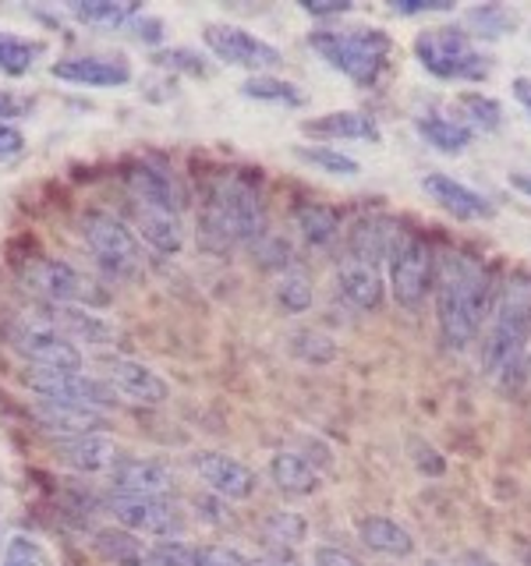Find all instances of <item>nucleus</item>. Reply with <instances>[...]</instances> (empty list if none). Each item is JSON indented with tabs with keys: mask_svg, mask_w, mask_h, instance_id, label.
<instances>
[{
	"mask_svg": "<svg viewBox=\"0 0 531 566\" xmlns=\"http://www.w3.org/2000/svg\"><path fill=\"white\" fill-rule=\"evenodd\" d=\"M202 40L217 61H223L230 67L256 71V75H262V71H270L283 61L273 43H266V40H259V35L244 32L238 25H206Z\"/></svg>",
	"mask_w": 531,
	"mask_h": 566,
	"instance_id": "nucleus-12",
	"label": "nucleus"
},
{
	"mask_svg": "<svg viewBox=\"0 0 531 566\" xmlns=\"http://www.w3.org/2000/svg\"><path fill=\"white\" fill-rule=\"evenodd\" d=\"M358 538L379 556L404 559V556L415 553V538L407 535V527H400L397 521H389V517H362L358 521Z\"/></svg>",
	"mask_w": 531,
	"mask_h": 566,
	"instance_id": "nucleus-26",
	"label": "nucleus"
},
{
	"mask_svg": "<svg viewBox=\"0 0 531 566\" xmlns=\"http://www.w3.org/2000/svg\"><path fill=\"white\" fill-rule=\"evenodd\" d=\"M418 132L439 153H460V149H468V142H471V128H468V124L454 120V117H436V114L421 117Z\"/></svg>",
	"mask_w": 531,
	"mask_h": 566,
	"instance_id": "nucleus-31",
	"label": "nucleus"
},
{
	"mask_svg": "<svg viewBox=\"0 0 531 566\" xmlns=\"http://www.w3.org/2000/svg\"><path fill=\"white\" fill-rule=\"evenodd\" d=\"M294 223L309 244H330L336 234H341V212H336L333 206H323V202L298 206Z\"/></svg>",
	"mask_w": 531,
	"mask_h": 566,
	"instance_id": "nucleus-29",
	"label": "nucleus"
},
{
	"mask_svg": "<svg viewBox=\"0 0 531 566\" xmlns=\"http://www.w3.org/2000/svg\"><path fill=\"white\" fill-rule=\"evenodd\" d=\"M415 53L421 67L436 78H454V82H482L489 75V61L478 53L471 35L465 29H425L415 40Z\"/></svg>",
	"mask_w": 531,
	"mask_h": 566,
	"instance_id": "nucleus-7",
	"label": "nucleus"
},
{
	"mask_svg": "<svg viewBox=\"0 0 531 566\" xmlns=\"http://www.w3.org/2000/svg\"><path fill=\"white\" fill-rule=\"evenodd\" d=\"M18 276L29 291L40 294L46 305H71V308H103L111 294H106L93 276H85L64 259L50 255H29L18 262Z\"/></svg>",
	"mask_w": 531,
	"mask_h": 566,
	"instance_id": "nucleus-5",
	"label": "nucleus"
},
{
	"mask_svg": "<svg viewBox=\"0 0 531 566\" xmlns=\"http://www.w3.org/2000/svg\"><path fill=\"white\" fill-rule=\"evenodd\" d=\"M262 535L270 538V542H277V545H301L305 542V535H309V524H305V517L301 513H291V510H273L270 517L262 521Z\"/></svg>",
	"mask_w": 531,
	"mask_h": 566,
	"instance_id": "nucleus-33",
	"label": "nucleus"
},
{
	"mask_svg": "<svg viewBox=\"0 0 531 566\" xmlns=\"http://www.w3.org/2000/svg\"><path fill=\"white\" fill-rule=\"evenodd\" d=\"M460 114H465L468 128H482V132H492L496 124H500V103L492 96H482V93H465L457 99ZM460 120V124H465Z\"/></svg>",
	"mask_w": 531,
	"mask_h": 566,
	"instance_id": "nucleus-36",
	"label": "nucleus"
},
{
	"mask_svg": "<svg viewBox=\"0 0 531 566\" xmlns=\"http://www.w3.org/2000/svg\"><path fill=\"white\" fill-rule=\"evenodd\" d=\"M412 447H415V460H418V468L421 471H429V474H442V460L436 457V450L429 447V442H412Z\"/></svg>",
	"mask_w": 531,
	"mask_h": 566,
	"instance_id": "nucleus-45",
	"label": "nucleus"
},
{
	"mask_svg": "<svg viewBox=\"0 0 531 566\" xmlns=\"http://www.w3.org/2000/svg\"><path fill=\"white\" fill-rule=\"evenodd\" d=\"M53 78L67 85H85V88H121L132 82V61L121 53H93V57H64L50 67Z\"/></svg>",
	"mask_w": 531,
	"mask_h": 566,
	"instance_id": "nucleus-15",
	"label": "nucleus"
},
{
	"mask_svg": "<svg viewBox=\"0 0 531 566\" xmlns=\"http://www.w3.org/2000/svg\"><path fill=\"white\" fill-rule=\"evenodd\" d=\"M404 238L407 234L400 230V223L386 220V217H362L347 234V255L362 259L368 265L389 262L397 255V248L404 244Z\"/></svg>",
	"mask_w": 531,
	"mask_h": 566,
	"instance_id": "nucleus-19",
	"label": "nucleus"
},
{
	"mask_svg": "<svg viewBox=\"0 0 531 566\" xmlns=\"http://www.w3.org/2000/svg\"><path fill=\"white\" fill-rule=\"evenodd\" d=\"M111 513L124 531L149 535L156 542H177V538H185V531H188L185 513L170 495H117L114 492Z\"/></svg>",
	"mask_w": 531,
	"mask_h": 566,
	"instance_id": "nucleus-10",
	"label": "nucleus"
},
{
	"mask_svg": "<svg viewBox=\"0 0 531 566\" xmlns=\"http://www.w3.org/2000/svg\"><path fill=\"white\" fill-rule=\"evenodd\" d=\"M156 61L167 64V67H181V71H188V75H209V64L195 50H185V46L156 53Z\"/></svg>",
	"mask_w": 531,
	"mask_h": 566,
	"instance_id": "nucleus-41",
	"label": "nucleus"
},
{
	"mask_svg": "<svg viewBox=\"0 0 531 566\" xmlns=\"http://www.w3.org/2000/svg\"><path fill=\"white\" fill-rule=\"evenodd\" d=\"M106 482L117 495H170L174 492V471L159 460L128 457L124 453L114 471L106 474Z\"/></svg>",
	"mask_w": 531,
	"mask_h": 566,
	"instance_id": "nucleus-17",
	"label": "nucleus"
},
{
	"mask_svg": "<svg viewBox=\"0 0 531 566\" xmlns=\"http://www.w3.org/2000/svg\"><path fill=\"white\" fill-rule=\"evenodd\" d=\"M460 566H500L496 559L482 556V553H465V559H460Z\"/></svg>",
	"mask_w": 531,
	"mask_h": 566,
	"instance_id": "nucleus-49",
	"label": "nucleus"
},
{
	"mask_svg": "<svg viewBox=\"0 0 531 566\" xmlns=\"http://www.w3.org/2000/svg\"><path fill=\"white\" fill-rule=\"evenodd\" d=\"M425 191H429L447 212H454L457 220H489L492 212H496L486 195L471 191L468 185L454 181V177H447V174H429V177H425Z\"/></svg>",
	"mask_w": 531,
	"mask_h": 566,
	"instance_id": "nucleus-21",
	"label": "nucleus"
},
{
	"mask_svg": "<svg viewBox=\"0 0 531 566\" xmlns=\"http://www.w3.org/2000/svg\"><path fill=\"white\" fill-rule=\"evenodd\" d=\"M4 566H11V563H4Z\"/></svg>",
	"mask_w": 531,
	"mask_h": 566,
	"instance_id": "nucleus-52",
	"label": "nucleus"
},
{
	"mask_svg": "<svg viewBox=\"0 0 531 566\" xmlns=\"http://www.w3.org/2000/svg\"><path fill=\"white\" fill-rule=\"evenodd\" d=\"M301 132L312 135V138H362V142H379L383 138L376 117L362 114V111H333V114H323V117L301 124Z\"/></svg>",
	"mask_w": 531,
	"mask_h": 566,
	"instance_id": "nucleus-23",
	"label": "nucleus"
},
{
	"mask_svg": "<svg viewBox=\"0 0 531 566\" xmlns=\"http://www.w3.org/2000/svg\"><path fill=\"white\" fill-rule=\"evenodd\" d=\"M421 566H450V563H442V559H425Z\"/></svg>",
	"mask_w": 531,
	"mask_h": 566,
	"instance_id": "nucleus-51",
	"label": "nucleus"
},
{
	"mask_svg": "<svg viewBox=\"0 0 531 566\" xmlns=\"http://www.w3.org/2000/svg\"><path fill=\"white\" fill-rule=\"evenodd\" d=\"M266 206L252 181L238 174L217 177L199 202V241L209 252H227L235 244H252L266 234Z\"/></svg>",
	"mask_w": 531,
	"mask_h": 566,
	"instance_id": "nucleus-2",
	"label": "nucleus"
},
{
	"mask_svg": "<svg viewBox=\"0 0 531 566\" xmlns=\"http://www.w3.org/2000/svg\"><path fill=\"white\" fill-rule=\"evenodd\" d=\"M8 340L35 368H53V371H82L85 354L79 344H71L58 329V323L46 315V308L18 312L8 323Z\"/></svg>",
	"mask_w": 531,
	"mask_h": 566,
	"instance_id": "nucleus-6",
	"label": "nucleus"
},
{
	"mask_svg": "<svg viewBox=\"0 0 531 566\" xmlns=\"http://www.w3.org/2000/svg\"><path fill=\"white\" fill-rule=\"evenodd\" d=\"M433 280H436L433 248L421 238L407 234L404 244L397 248V255L389 259V291H394V301L407 312L421 308L433 291Z\"/></svg>",
	"mask_w": 531,
	"mask_h": 566,
	"instance_id": "nucleus-11",
	"label": "nucleus"
},
{
	"mask_svg": "<svg viewBox=\"0 0 531 566\" xmlns=\"http://www.w3.org/2000/svg\"><path fill=\"white\" fill-rule=\"evenodd\" d=\"M71 14H75L82 25H93V29H121L138 14V8L117 4V0H75Z\"/></svg>",
	"mask_w": 531,
	"mask_h": 566,
	"instance_id": "nucleus-30",
	"label": "nucleus"
},
{
	"mask_svg": "<svg viewBox=\"0 0 531 566\" xmlns=\"http://www.w3.org/2000/svg\"><path fill=\"white\" fill-rule=\"evenodd\" d=\"M25 149V135L14 128V124H4L0 120V164H4V159H11V156H18Z\"/></svg>",
	"mask_w": 531,
	"mask_h": 566,
	"instance_id": "nucleus-42",
	"label": "nucleus"
},
{
	"mask_svg": "<svg viewBox=\"0 0 531 566\" xmlns=\"http://www.w3.org/2000/svg\"><path fill=\"white\" fill-rule=\"evenodd\" d=\"M43 53H46L43 40H25V35L0 32V75H8V78L29 75Z\"/></svg>",
	"mask_w": 531,
	"mask_h": 566,
	"instance_id": "nucleus-28",
	"label": "nucleus"
},
{
	"mask_svg": "<svg viewBox=\"0 0 531 566\" xmlns=\"http://www.w3.org/2000/svg\"><path fill=\"white\" fill-rule=\"evenodd\" d=\"M513 96L531 114V78H513Z\"/></svg>",
	"mask_w": 531,
	"mask_h": 566,
	"instance_id": "nucleus-48",
	"label": "nucleus"
},
{
	"mask_svg": "<svg viewBox=\"0 0 531 566\" xmlns=\"http://www.w3.org/2000/svg\"><path fill=\"white\" fill-rule=\"evenodd\" d=\"M273 294H277V305H280L283 312H288V315L309 312V308H312V301H315L312 280H309V273H301V270L280 273L277 283H273Z\"/></svg>",
	"mask_w": 531,
	"mask_h": 566,
	"instance_id": "nucleus-32",
	"label": "nucleus"
},
{
	"mask_svg": "<svg viewBox=\"0 0 531 566\" xmlns=\"http://www.w3.org/2000/svg\"><path fill=\"white\" fill-rule=\"evenodd\" d=\"M79 230L85 244L93 248L96 262L117 280H135L142 273V244L132 227H124L114 212L106 209H85Z\"/></svg>",
	"mask_w": 531,
	"mask_h": 566,
	"instance_id": "nucleus-8",
	"label": "nucleus"
},
{
	"mask_svg": "<svg viewBox=\"0 0 531 566\" xmlns=\"http://www.w3.org/2000/svg\"><path fill=\"white\" fill-rule=\"evenodd\" d=\"M309 46L330 67L347 75L354 85H376L389 61V35L379 29H319L309 35Z\"/></svg>",
	"mask_w": 531,
	"mask_h": 566,
	"instance_id": "nucleus-4",
	"label": "nucleus"
},
{
	"mask_svg": "<svg viewBox=\"0 0 531 566\" xmlns=\"http://www.w3.org/2000/svg\"><path fill=\"white\" fill-rule=\"evenodd\" d=\"M510 185L518 188V191H524L528 199H531V174H510Z\"/></svg>",
	"mask_w": 531,
	"mask_h": 566,
	"instance_id": "nucleus-50",
	"label": "nucleus"
},
{
	"mask_svg": "<svg viewBox=\"0 0 531 566\" xmlns=\"http://www.w3.org/2000/svg\"><path fill=\"white\" fill-rule=\"evenodd\" d=\"M61 457L82 474H111L124 450L103 436H82V439H67L61 447Z\"/></svg>",
	"mask_w": 531,
	"mask_h": 566,
	"instance_id": "nucleus-24",
	"label": "nucleus"
},
{
	"mask_svg": "<svg viewBox=\"0 0 531 566\" xmlns=\"http://www.w3.org/2000/svg\"><path fill=\"white\" fill-rule=\"evenodd\" d=\"M291 350L298 354L301 361H312V365H326V361L336 358V344L330 340V336L312 333V329L294 333V336H291Z\"/></svg>",
	"mask_w": 531,
	"mask_h": 566,
	"instance_id": "nucleus-39",
	"label": "nucleus"
},
{
	"mask_svg": "<svg viewBox=\"0 0 531 566\" xmlns=\"http://www.w3.org/2000/svg\"><path fill=\"white\" fill-rule=\"evenodd\" d=\"M132 223H135V238H142L149 248H156L159 255H177L185 248L181 212L132 199Z\"/></svg>",
	"mask_w": 531,
	"mask_h": 566,
	"instance_id": "nucleus-18",
	"label": "nucleus"
},
{
	"mask_svg": "<svg viewBox=\"0 0 531 566\" xmlns=\"http://www.w3.org/2000/svg\"><path fill=\"white\" fill-rule=\"evenodd\" d=\"M301 11L326 18V14H347V11H351V4H347V0H333V4H315V0H305V4H301Z\"/></svg>",
	"mask_w": 531,
	"mask_h": 566,
	"instance_id": "nucleus-46",
	"label": "nucleus"
},
{
	"mask_svg": "<svg viewBox=\"0 0 531 566\" xmlns=\"http://www.w3.org/2000/svg\"><path fill=\"white\" fill-rule=\"evenodd\" d=\"M93 548L114 566H149V542L124 527H100Z\"/></svg>",
	"mask_w": 531,
	"mask_h": 566,
	"instance_id": "nucleus-25",
	"label": "nucleus"
},
{
	"mask_svg": "<svg viewBox=\"0 0 531 566\" xmlns=\"http://www.w3.org/2000/svg\"><path fill=\"white\" fill-rule=\"evenodd\" d=\"M29 99L25 96H18V93H11V88H0V120H11V117H25L29 114Z\"/></svg>",
	"mask_w": 531,
	"mask_h": 566,
	"instance_id": "nucleus-43",
	"label": "nucleus"
},
{
	"mask_svg": "<svg viewBox=\"0 0 531 566\" xmlns=\"http://www.w3.org/2000/svg\"><path fill=\"white\" fill-rule=\"evenodd\" d=\"M124 185H128V195L135 202H153V206H164L174 212H185L188 209V188L177 181V174L167 170L164 164H142L124 170Z\"/></svg>",
	"mask_w": 531,
	"mask_h": 566,
	"instance_id": "nucleus-16",
	"label": "nucleus"
},
{
	"mask_svg": "<svg viewBox=\"0 0 531 566\" xmlns=\"http://www.w3.org/2000/svg\"><path fill=\"white\" fill-rule=\"evenodd\" d=\"M100 379L114 389L117 397L132 400V403H146V407H159L167 403L170 386L164 376H156L149 365L132 361V358H103L100 361Z\"/></svg>",
	"mask_w": 531,
	"mask_h": 566,
	"instance_id": "nucleus-13",
	"label": "nucleus"
},
{
	"mask_svg": "<svg viewBox=\"0 0 531 566\" xmlns=\"http://www.w3.org/2000/svg\"><path fill=\"white\" fill-rule=\"evenodd\" d=\"M294 153H298V159H305V164L326 170V174H344V177L358 174V159H351V156L336 153L330 146H298Z\"/></svg>",
	"mask_w": 531,
	"mask_h": 566,
	"instance_id": "nucleus-38",
	"label": "nucleus"
},
{
	"mask_svg": "<svg viewBox=\"0 0 531 566\" xmlns=\"http://www.w3.org/2000/svg\"><path fill=\"white\" fill-rule=\"evenodd\" d=\"M256 559L241 556L230 545H195V566H252Z\"/></svg>",
	"mask_w": 531,
	"mask_h": 566,
	"instance_id": "nucleus-40",
	"label": "nucleus"
},
{
	"mask_svg": "<svg viewBox=\"0 0 531 566\" xmlns=\"http://www.w3.org/2000/svg\"><path fill=\"white\" fill-rule=\"evenodd\" d=\"M191 468H195V474L202 478V485L212 495H220L223 503H241V500H248V495L256 492V471L248 464H241L238 457L206 450V453L191 457Z\"/></svg>",
	"mask_w": 531,
	"mask_h": 566,
	"instance_id": "nucleus-14",
	"label": "nucleus"
},
{
	"mask_svg": "<svg viewBox=\"0 0 531 566\" xmlns=\"http://www.w3.org/2000/svg\"><path fill=\"white\" fill-rule=\"evenodd\" d=\"M241 93L248 99H262V103H288V106H298L301 103V93L294 82H283V78H273V75H252Z\"/></svg>",
	"mask_w": 531,
	"mask_h": 566,
	"instance_id": "nucleus-35",
	"label": "nucleus"
},
{
	"mask_svg": "<svg viewBox=\"0 0 531 566\" xmlns=\"http://www.w3.org/2000/svg\"><path fill=\"white\" fill-rule=\"evenodd\" d=\"M25 386L35 394V400L85 407V411H111L117 407V394L103 379L85 376V371H53V368H29Z\"/></svg>",
	"mask_w": 531,
	"mask_h": 566,
	"instance_id": "nucleus-9",
	"label": "nucleus"
},
{
	"mask_svg": "<svg viewBox=\"0 0 531 566\" xmlns=\"http://www.w3.org/2000/svg\"><path fill=\"white\" fill-rule=\"evenodd\" d=\"M312 559L315 566H362L351 553H344V548H336V545H319Z\"/></svg>",
	"mask_w": 531,
	"mask_h": 566,
	"instance_id": "nucleus-44",
	"label": "nucleus"
},
{
	"mask_svg": "<svg viewBox=\"0 0 531 566\" xmlns=\"http://www.w3.org/2000/svg\"><path fill=\"white\" fill-rule=\"evenodd\" d=\"M270 478L280 492L288 495H312L319 489V471L309 464L301 453H291V450H280L273 453L270 460Z\"/></svg>",
	"mask_w": 531,
	"mask_h": 566,
	"instance_id": "nucleus-27",
	"label": "nucleus"
},
{
	"mask_svg": "<svg viewBox=\"0 0 531 566\" xmlns=\"http://www.w3.org/2000/svg\"><path fill=\"white\" fill-rule=\"evenodd\" d=\"M433 291H436V318L442 340L454 350H465L478 336V329H482V318L492 308L489 270L460 252H447L436 259Z\"/></svg>",
	"mask_w": 531,
	"mask_h": 566,
	"instance_id": "nucleus-1",
	"label": "nucleus"
},
{
	"mask_svg": "<svg viewBox=\"0 0 531 566\" xmlns=\"http://www.w3.org/2000/svg\"><path fill=\"white\" fill-rule=\"evenodd\" d=\"M513 25H518V18L500 4H486V8L468 11V29L475 35H482V40H500V35L513 32Z\"/></svg>",
	"mask_w": 531,
	"mask_h": 566,
	"instance_id": "nucleus-34",
	"label": "nucleus"
},
{
	"mask_svg": "<svg viewBox=\"0 0 531 566\" xmlns=\"http://www.w3.org/2000/svg\"><path fill=\"white\" fill-rule=\"evenodd\" d=\"M454 4H447V0H436V4H394V11L400 14H429V11H450Z\"/></svg>",
	"mask_w": 531,
	"mask_h": 566,
	"instance_id": "nucleus-47",
	"label": "nucleus"
},
{
	"mask_svg": "<svg viewBox=\"0 0 531 566\" xmlns=\"http://www.w3.org/2000/svg\"><path fill=\"white\" fill-rule=\"evenodd\" d=\"M35 418L46 432L67 439H82V436H100L106 429V418L96 411H85V407H67V403H50V400H35Z\"/></svg>",
	"mask_w": 531,
	"mask_h": 566,
	"instance_id": "nucleus-20",
	"label": "nucleus"
},
{
	"mask_svg": "<svg viewBox=\"0 0 531 566\" xmlns=\"http://www.w3.org/2000/svg\"><path fill=\"white\" fill-rule=\"evenodd\" d=\"M252 248V259L262 265V270H277V273H288L291 270V244L283 241L273 230H266L259 241L248 244Z\"/></svg>",
	"mask_w": 531,
	"mask_h": 566,
	"instance_id": "nucleus-37",
	"label": "nucleus"
},
{
	"mask_svg": "<svg viewBox=\"0 0 531 566\" xmlns=\"http://www.w3.org/2000/svg\"><path fill=\"white\" fill-rule=\"evenodd\" d=\"M336 287H341V294L351 301L354 308H379L383 305V276L376 265H368L362 259H351L344 255L341 270H336Z\"/></svg>",
	"mask_w": 531,
	"mask_h": 566,
	"instance_id": "nucleus-22",
	"label": "nucleus"
},
{
	"mask_svg": "<svg viewBox=\"0 0 531 566\" xmlns=\"http://www.w3.org/2000/svg\"><path fill=\"white\" fill-rule=\"evenodd\" d=\"M531 340V276H513L492 301V318L482 336V368L489 376H510L521 368Z\"/></svg>",
	"mask_w": 531,
	"mask_h": 566,
	"instance_id": "nucleus-3",
	"label": "nucleus"
}]
</instances>
